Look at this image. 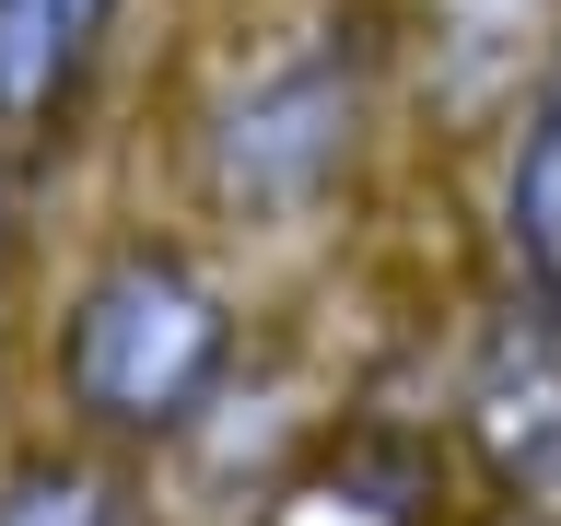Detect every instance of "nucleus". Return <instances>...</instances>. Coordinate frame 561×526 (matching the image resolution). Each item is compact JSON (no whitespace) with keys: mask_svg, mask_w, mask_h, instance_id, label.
Returning a JSON list of instances; mask_svg holds the SVG:
<instances>
[{"mask_svg":"<svg viewBox=\"0 0 561 526\" xmlns=\"http://www.w3.org/2000/svg\"><path fill=\"white\" fill-rule=\"evenodd\" d=\"M421 105L445 129H515L561 82V0H421Z\"/></svg>","mask_w":561,"mask_h":526,"instance_id":"obj_3","label":"nucleus"},{"mask_svg":"<svg viewBox=\"0 0 561 526\" xmlns=\"http://www.w3.org/2000/svg\"><path fill=\"white\" fill-rule=\"evenodd\" d=\"M456 421H468V445H480V468L503 491H526V503L561 491V316L550 305H515L480 340Z\"/></svg>","mask_w":561,"mask_h":526,"instance_id":"obj_4","label":"nucleus"},{"mask_svg":"<svg viewBox=\"0 0 561 526\" xmlns=\"http://www.w3.org/2000/svg\"><path fill=\"white\" fill-rule=\"evenodd\" d=\"M234 351V316L175 245H117L59 328V375L105 433H175Z\"/></svg>","mask_w":561,"mask_h":526,"instance_id":"obj_1","label":"nucleus"},{"mask_svg":"<svg viewBox=\"0 0 561 526\" xmlns=\"http://www.w3.org/2000/svg\"><path fill=\"white\" fill-rule=\"evenodd\" d=\"M0 526H117L94 468H24V480H0Z\"/></svg>","mask_w":561,"mask_h":526,"instance_id":"obj_7","label":"nucleus"},{"mask_svg":"<svg viewBox=\"0 0 561 526\" xmlns=\"http://www.w3.org/2000/svg\"><path fill=\"white\" fill-rule=\"evenodd\" d=\"M503 270L515 305L561 316V82L503 129Z\"/></svg>","mask_w":561,"mask_h":526,"instance_id":"obj_6","label":"nucleus"},{"mask_svg":"<svg viewBox=\"0 0 561 526\" xmlns=\"http://www.w3.org/2000/svg\"><path fill=\"white\" fill-rule=\"evenodd\" d=\"M117 0H0V140H35L105 59Z\"/></svg>","mask_w":561,"mask_h":526,"instance_id":"obj_5","label":"nucleus"},{"mask_svg":"<svg viewBox=\"0 0 561 526\" xmlns=\"http://www.w3.org/2000/svg\"><path fill=\"white\" fill-rule=\"evenodd\" d=\"M0 258H12V187H0Z\"/></svg>","mask_w":561,"mask_h":526,"instance_id":"obj_8","label":"nucleus"},{"mask_svg":"<svg viewBox=\"0 0 561 526\" xmlns=\"http://www.w3.org/2000/svg\"><path fill=\"white\" fill-rule=\"evenodd\" d=\"M363 117H375V59H363V35L328 24V35H293L270 59H245V82L210 105V129H199L210 199L257 210V222L316 210L351 175V152H363Z\"/></svg>","mask_w":561,"mask_h":526,"instance_id":"obj_2","label":"nucleus"}]
</instances>
